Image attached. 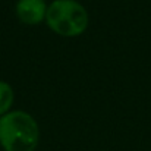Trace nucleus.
<instances>
[{
    "mask_svg": "<svg viewBox=\"0 0 151 151\" xmlns=\"http://www.w3.org/2000/svg\"><path fill=\"white\" fill-rule=\"evenodd\" d=\"M40 129L35 119L21 110L0 116V145L4 151H34Z\"/></svg>",
    "mask_w": 151,
    "mask_h": 151,
    "instance_id": "1",
    "label": "nucleus"
},
{
    "mask_svg": "<svg viewBox=\"0 0 151 151\" xmlns=\"http://www.w3.org/2000/svg\"><path fill=\"white\" fill-rule=\"evenodd\" d=\"M46 22L62 37H76L87 29L88 13L76 0H54L49 4Z\"/></svg>",
    "mask_w": 151,
    "mask_h": 151,
    "instance_id": "2",
    "label": "nucleus"
},
{
    "mask_svg": "<svg viewBox=\"0 0 151 151\" xmlns=\"http://www.w3.org/2000/svg\"><path fill=\"white\" fill-rule=\"evenodd\" d=\"M47 3L46 0H18L16 3V15L22 24L37 25L46 19L47 15Z\"/></svg>",
    "mask_w": 151,
    "mask_h": 151,
    "instance_id": "3",
    "label": "nucleus"
},
{
    "mask_svg": "<svg viewBox=\"0 0 151 151\" xmlns=\"http://www.w3.org/2000/svg\"><path fill=\"white\" fill-rule=\"evenodd\" d=\"M12 104H13V90H12V87L7 82L0 81V116L9 113Z\"/></svg>",
    "mask_w": 151,
    "mask_h": 151,
    "instance_id": "4",
    "label": "nucleus"
}]
</instances>
